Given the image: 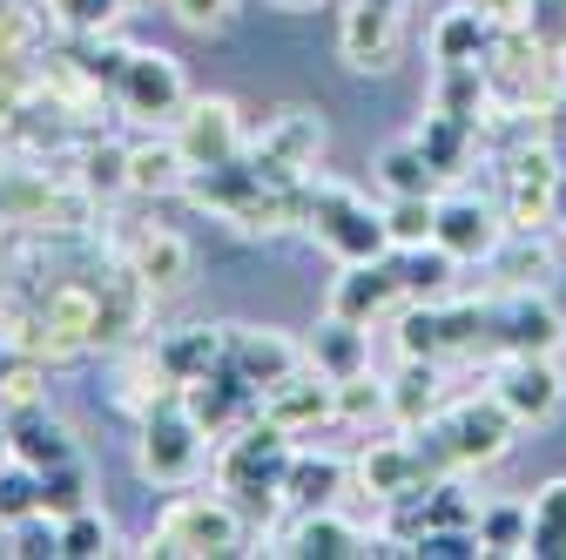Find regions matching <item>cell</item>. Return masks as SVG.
<instances>
[{
  "mask_svg": "<svg viewBox=\"0 0 566 560\" xmlns=\"http://www.w3.org/2000/svg\"><path fill=\"white\" fill-rule=\"evenodd\" d=\"M317 224H324V243H331L337 257H350V263H371V257L385 250V237H391V230H385V224H371V217H365V209L350 203L344 189H331V196H324Z\"/></svg>",
  "mask_w": 566,
  "mask_h": 560,
  "instance_id": "1",
  "label": "cell"
},
{
  "mask_svg": "<svg viewBox=\"0 0 566 560\" xmlns=\"http://www.w3.org/2000/svg\"><path fill=\"white\" fill-rule=\"evenodd\" d=\"M230 156H237V108L230 102H202L189 115V128H182V163H196V169H230Z\"/></svg>",
  "mask_w": 566,
  "mask_h": 560,
  "instance_id": "2",
  "label": "cell"
},
{
  "mask_svg": "<svg viewBox=\"0 0 566 560\" xmlns=\"http://www.w3.org/2000/svg\"><path fill=\"white\" fill-rule=\"evenodd\" d=\"M115 82H122V95H128L142 115H169V108L182 102V75H176L169 54H128Z\"/></svg>",
  "mask_w": 566,
  "mask_h": 560,
  "instance_id": "3",
  "label": "cell"
},
{
  "mask_svg": "<svg viewBox=\"0 0 566 560\" xmlns=\"http://www.w3.org/2000/svg\"><path fill=\"white\" fill-rule=\"evenodd\" d=\"M196 426L189 418H156L149 426V439H142V473L149 479H182L189 466H196Z\"/></svg>",
  "mask_w": 566,
  "mask_h": 560,
  "instance_id": "4",
  "label": "cell"
},
{
  "mask_svg": "<svg viewBox=\"0 0 566 560\" xmlns=\"http://www.w3.org/2000/svg\"><path fill=\"white\" fill-rule=\"evenodd\" d=\"M237 547V520L230 514H176L169 527V553H230Z\"/></svg>",
  "mask_w": 566,
  "mask_h": 560,
  "instance_id": "5",
  "label": "cell"
},
{
  "mask_svg": "<svg viewBox=\"0 0 566 560\" xmlns=\"http://www.w3.org/2000/svg\"><path fill=\"white\" fill-rule=\"evenodd\" d=\"M230 365L250 385H283V372H291V344H283V338H237L230 344Z\"/></svg>",
  "mask_w": 566,
  "mask_h": 560,
  "instance_id": "6",
  "label": "cell"
},
{
  "mask_svg": "<svg viewBox=\"0 0 566 560\" xmlns=\"http://www.w3.org/2000/svg\"><path fill=\"white\" fill-rule=\"evenodd\" d=\"M553 405H559V378H553L539 359H526V365L506 378V412H513V418H526V412H533V418H546Z\"/></svg>",
  "mask_w": 566,
  "mask_h": 560,
  "instance_id": "7",
  "label": "cell"
},
{
  "mask_svg": "<svg viewBox=\"0 0 566 560\" xmlns=\"http://www.w3.org/2000/svg\"><path fill=\"white\" fill-rule=\"evenodd\" d=\"M506 426L513 412H459V459H500L506 453Z\"/></svg>",
  "mask_w": 566,
  "mask_h": 560,
  "instance_id": "8",
  "label": "cell"
},
{
  "mask_svg": "<svg viewBox=\"0 0 566 560\" xmlns=\"http://www.w3.org/2000/svg\"><path fill=\"white\" fill-rule=\"evenodd\" d=\"M526 547H533V553H566V479H553L546 494L533 500V520H526Z\"/></svg>",
  "mask_w": 566,
  "mask_h": 560,
  "instance_id": "9",
  "label": "cell"
},
{
  "mask_svg": "<svg viewBox=\"0 0 566 560\" xmlns=\"http://www.w3.org/2000/svg\"><path fill=\"white\" fill-rule=\"evenodd\" d=\"M14 453L34 459V466H67V459H75V453H67V433L54 426V418H41V412L14 418Z\"/></svg>",
  "mask_w": 566,
  "mask_h": 560,
  "instance_id": "10",
  "label": "cell"
},
{
  "mask_svg": "<svg viewBox=\"0 0 566 560\" xmlns=\"http://www.w3.org/2000/svg\"><path fill=\"white\" fill-rule=\"evenodd\" d=\"M142 270H149L156 291H182L189 284V243L169 237V230H156L149 243H142Z\"/></svg>",
  "mask_w": 566,
  "mask_h": 560,
  "instance_id": "11",
  "label": "cell"
},
{
  "mask_svg": "<svg viewBox=\"0 0 566 560\" xmlns=\"http://www.w3.org/2000/svg\"><path fill=\"white\" fill-rule=\"evenodd\" d=\"M385 298H391V277H385V270H365V263H358V270H350L344 284H337V318H350V324H358V318H371V311H378Z\"/></svg>",
  "mask_w": 566,
  "mask_h": 560,
  "instance_id": "12",
  "label": "cell"
},
{
  "mask_svg": "<svg viewBox=\"0 0 566 560\" xmlns=\"http://www.w3.org/2000/svg\"><path fill=\"white\" fill-rule=\"evenodd\" d=\"M432 243H446L452 257H465V250H485V243H492V230H485V217H479L472 203H452V209H439Z\"/></svg>",
  "mask_w": 566,
  "mask_h": 560,
  "instance_id": "13",
  "label": "cell"
},
{
  "mask_svg": "<svg viewBox=\"0 0 566 560\" xmlns=\"http://www.w3.org/2000/svg\"><path fill=\"white\" fill-rule=\"evenodd\" d=\"M317 359H324L337 378H350V372H358V359H365V344H358V324H350V318H331V324L317 331Z\"/></svg>",
  "mask_w": 566,
  "mask_h": 560,
  "instance_id": "14",
  "label": "cell"
},
{
  "mask_svg": "<svg viewBox=\"0 0 566 560\" xmlns=\"http://www.w3.org/2000/svg\"><path fill=\"white\" fill-rule=\"evenodd\" d=\"M176 169H182V149H142V156H128V183L135 189H169Z\"/></svg>",
  "mask_w": 566,
  "mask_h": 560,
  "instance_id": "15",
  "label": "cell"
},
{
  "mask_svg": "<svg viewBox=\"0 0 566 560\" xmlns=\"http://www.w3.org/2000/svg\"><path fill=\"white\" fill-rule=\"evenodd\" d=\"M506 324H513L506 338L520 344V352H539V344H553V338H559V331H553V311H546V304H520V311H513Z\"/></svg>",
  "mask_w": 566,
  "mask_h": 560,
  "instance_id": "16",
  "label": "cell"
},
{
  "mask_svg": "<svg viewBox=\"0 0 566 560\" xmlns=\"http://www.w3.org/2000/svg\"><path fill=\"white\" fill-rule=\"evenodd\" d=\"M297 553H358V533L337 520H304L297 527Z\"/></svg>",
  "mask_w": 566,
  "mask_h": 560,
  "instance_id": "17",
  "label": "cell"
},
{
  "mask_svg": "<svg viewBox=\"0 0 566 560\" xmlns=\"http://www.w3.org/2000/svg\"><path fill=\"white\" fill-rule=\"evenodd\" d=\"M385 230H391L398 243H418V237H432V230H439V209H432V203H418V196H405V203L391 209V224H385Z\"/></svg>",
  "mask_w": 566,
  "mask_h": 560,
  "instance_id": "18",
  "label": "cell"
},
{
  "mask_svg": "<svg viewBox=\"0 0 566 560\" xmlns=\"http://www.w3.org/2000/svg\"><path fill=\"white\" fill-rule=\"evenodd\" d=\"M283 479L297 486V500H304V507H324V500H331V486H337V466H331V459H324V466L291 459V473H283Z\"/></svg>",
  "mask_w": 566,
  "mask_h": 560,
  "instance_id": "19",
  "label": "cell"
},
{
  "mask_svg": "<svg viewBox=\"0 0 566 560\" xmlns=\"http://www.w3.org/2000/svg\"><path fill=\"white\" fill-rule=\"evenodd\" d=\"M41 514H82V473L54 466V479H41Z\"/></svg>",
  "mask_w": 566,
  "mask_h": 560,
  "instance_id": "20",
  "label": "cell"
},
{
  "mask_svg": "<svg viewBox=\"0 0 566 560\" xmlns=\"http://www.w3.org/2000/svg\"><path fill=\"white\" fill-rule=\"evenodd\" d=\"M108 547V527L95 520V514H67V527H61V553H102Z\"/></svg>",
  "mask_w": 566,
  "mask_h": 560,
  "instance_id": "21",
  "label": "cell"
},
{
  "mask_svg": "<svg viewBox=\"0 0 566 560\" xmlns=\"http://www.w3.org/2000/svg\"><path fill=\"white\" fill-rule=\"evenodd\" d=\"M446 263H452V250H446V243H439L432 257H411V263H405V284H411V291H432V284H446Z\"/></svg>",
  "mask_w": 566,
  "mask_h": 560,
  "instance_id": "22",
  "label": "cell"
},
{
  "mask_svg": "<svg viewBox=\"0 0 566 560\" xmlns=\"http://www.w3.org/2000/svg\"><path fill=\"white\" fill-rule=\"evenodd\" d=\"M230 8H237V0H176V14H182L189 28H223Z\"/></svg>",
  "mask_w": 566,
  "mask_h": 560,
  "instance_id": "23",
  "label": "cell"
},
{
  "mask_svg": "<svg viewBox=\"0 0 566 560\" xmlns=\"http://www.w3.org/2000/svg\"><path fill=\"white\" fill-rule=\"evenodd\" d=\"M385 176H391L398 196H418V183H424V176H418V149H391V156H385Z\"/></svg>",
  "mask_w": 566,
  "mask_h": 560,
  "instance_id": "24",
  "label": "cell"
},
{
  "mask_svg": "<svg viewBox=\"0 0 566 560\" xmlns=\"http://www.w3.org/2000/svg\"><path fill=\"white\" fill-rule=\"evenodd\" d=\"M67 14H75V21H102L108 0H67Z\"/></svg>",
  "mask_w": 566,
  "mask_h": 560,
  "instance_id": "25",
  "label": "cell"
},
{
  "mask_svg": "<svg viewBox=\"0 0 566 560\" xmlns=\"http://www.w3.org/2000/svg\"><path fill=\"white\" fill-rule=\"evenodd\" d=\"M283 8H311V0H283Z\"/></svg>",
  "mask_w": 566,
  "mask_h": 560,
  "instance_id": "26",
  "label": "cell"
},
{
  "mask_svg": "<svg viewBox=\"0 0 566 560\" xmlns=\"http://www.w3.org/2000/svg\"><path fill=\"white\" fill-rule=\"evenodd\" d=\"M0 453H8V433H0Z\"/></svg>",
  "mask_w": 566,
  "mask_h": 560,
  "instance_id": "27",
  "label": "cell"
},
{
  "mask_svg": "<svg viewBox=\"0 0 566 560\" xmlns=\"http://www.w3.org/2000/svg\"><path fill=\"white\" fill-rule=\"evenodd\" d=\"M0 540H8V527H0Z\"/></svg>",
  "mask_w": 566,
  "mask_h": 560,
  "instance_id": "28",
  "label": "cell"
}]
</instances>
